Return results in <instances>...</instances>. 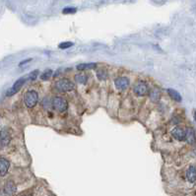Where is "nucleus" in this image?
Returning <instances> with one entry per match:
<instances>
[{"label":"nucleus","instance_id":"obj_1","mask_svg":"<svg viewBox=\"0 0 196 196\" xmlns=\"http://www.w3.org/2000/svg\"><path fill=\"white\" fill-rule=\"evenodd\" d=\"M39 70H35L33 72H31V73H29L28 75H26V76H23V77L19 78L17 81H16L14 84H13L12 87L7 91L6 96L11 97L13 95H15L16 93H18L19 91H20V89L23 87V85L25 84L26 82L34 81V80H36L37 78V75H39Z\"/></svg>","mask_w":196,"mask_h":196},{"label":"nucleus","instance_id":"obj_2","mask_svg":"<svg viewBox=\"0 0 196 196\" xmlns=\"http://www.w3.org/2000/svg\"><path fill=\"white\" fill-rule=\"evenodd\" d=\"M37 101H39V95H37L36 91H28L24 96V103L29 109H33V107L36 106Z\"/></svg>","mask_w":196,"mask_h":196},{"label":"nucleus","instance_id":"obj_3","mask_svg":"<svg viewBox=\"0 0 196 196\" xmlns=\"http://www.w3.org/2000/svg\"><path fill=\"white\" fill-rule=\"evenodd\" d=\"M55 89L58 92H69L74 89V83L69 79H59L54 84Z\"/></svg>","mask_w":196,"mask_h":196},{"label":"nucleus","instance_id":"obj_4","mask_svg":"<svg viewBox=\"0 0 196 196\" xmlns=\"http://www.w3.org/2000/svg\"><path fill=\"white\" fill-rule=\"evenodd\" d=\"M52 106L54 107L57 111L63 112L68 109V103L62 97H55L52 100Z\"/></svg>","mask_w":196,"mask_h":196},{"label":"nucleus","instance_id":"obj_5","mask_svg":"<svg viewBox=\"0 0 196 196\" xmlns=\"http://www.w3.org/2000/svg\"><path fill=\"white\" fill-rule=\"evenodd\" d=\"M133 91L137 96L143 97V96H146L147 94L149 93V88H148L147 83H145L143 81H139L138 83H136L135 86H134Z\"/></svg>","mask_w":196,"mask_h":196},{"label":"nucleus","instance_id":"obj_6","mask_svg":"<svg viewBox=\"0 0 196 196\" xmlns=\"http://www.w3.org/2000/svg\"><path fill=\"white\" fill-rule=\"evenodd\" d=\"M130 81L127 77H119L114 80V85L116 89L118 90H125L129 87Z\"/></svg>","mask_w":196,"mask_h":196},{"label":"nucleus","instance_id":"obj_7","mask_svg":"<svg viewBox=\"0 0 196 196\" xmlns=\"http://www.w3.org/2000/svg\"><path fill=\"white\" fill-rule=\"evenodd\" d=\"M171 135L178 141H185V138H186V132L180 127H176L171 130Z\"/></svg>","mask_w":196,"mask_h":196},{"label":"nucleus","instance_id":"obj_8","mask_svg":"<svg viewBox=\"0 0 196 196\" xmlns=\"http://www.w3.org/2000/svg\"><path fill=\"white\" fill-rule=\"evenodd\" d=\"M11 141V134L8 131L6 128H3L1 130V135H0V143H1V147L7 146Z\"/></svg>","mask_w":196,"mask_h":196},{"label":"nucleus","instance_id":"obj_9","mask_svg":"<svg viewBox=\"0 0 196 196\" xmlns=\"http://www.w3.org/2000/svg\"><path fill=\"white\" fill-rule=\"evenodd\" d=\"M15 192H16V185L14 184V182L12 180L7 181L4 186V193L8 196H12L15 194Z\"/></svg>","mask_w":196,"mask_h":196},{"label":"nucleus","instance_id":"obj_10","mask_svg":"<svg viewBox=\"0 0 196 196\" xmlns=\"http://www.w3.org/2000/svg\"><path fill=\"white\" fill-rule=\"evenodd\" d=\"M10 163L9 161H7L5 158H0V174L1 176H4L7 173L8 170H9Z\"/></svg>","mask_w":196,"mask_h":196},{"label":"nucleus","instance_id":"obj_11","mask_svg":"<svg viewBox=\"0 0 196 196\" xmlns=\"http://www.w3.org/2000/svg\"><path fill=\"white\" fill-rule=\"evenodd\" d=\"M186 178L187 180L191 183L196 181V168L194 166H190L188 168V170L186 171Z\"/></svg>","mask_w":196,"mask_h":196},{"label":"nucleus","instance_id":"obj_12","mask_svg":"<svg viewBox=\"0 0 196 196\" xmlns=\"http://www.w3.org/2000/svg\"><path fill=\"white\" fill-rule=\"evenodd\" d=\"M185 132H186V138H185V141L187 142L188 144H194L196 142V135H195V132L194 130L192 129V128H187L186 130H185Z\"/></svg>","mask_w":196,"mask_h":196},{"label":"nucleus","instance_id":"obj_13","mask_svg":"<svg viewBox=\"0 0 196 196\" xmlns=\"http://www.w3.org/2000/svg\"><path fill=\"white\" fill-rule=\"evenodd\" d=\"M168 93H169V95H170V97H171V99H173V101L178 102V103H180V102L182 101V98H181L180 94H179L178 92H176V90L169 89L168 90Z\"/></svg>","mask_w":196,"mask_h":196},{"label":"nucleus","instance_id":"obj_14","mask_svg":"<svg viewBox=\"0 0 196 196\" xmlns=\"http://www.w3.org/2000/svg\"><path fill=\"white\" fill-rule=\"evenodd\" d=\"M97 67L96 63H81L79 65H77V70L84 71V70H91Z\"/></svg>","mask_w":196,"mask_h":196},{"label":"nucleus","instance_id":"obj_15","mask_svg":"<svg viewBox=\"0 0 196 196\" xmlns=\"http://www.w3.org/2000/svg\"><path fill=\"white\" fill-rule=\"evenodd\" d=\"M150 99L153 101V102H157L160 100V97H161V93L160 91L157 89V88H154V89H152L150 91Z\"/></svg>","mask_w":196,"mask_h":196},{"label":"nucleus","instance_id":"obj_16","mask_svg":"<svg viewBox=\"0 0 196 196\" xmlns=\"http://www.w3.org/2000/svg\"><path fill=\"white\" fill-rule=\"evenodd\" d=\"M75 80H76V82L79 83V84H86L88 81V76L84 73H79L75 75Z\"/></svg>","mask_w":196,"mask_h":196},{"label":"nucleus","instance_id":"obj_17","mask_svg":"<svg viewBox=\"0 0 196 196\" xmlns=\"http://www.w3.org/2000/svg\"><path fill=\"white\" fill-rule=\"evenodd\" d=\"M97 77L99 78V80H106L107 78V72L104 69H100L97 71Z\"/></svg>","mask_w":196,"mask_h":196},{"label":"nucleus","instance_id":"obj_18","mask_svg":"<svg viewBox=\"0 0 196 196\" xmlns=\"http://www.w3.org/2000/svg\"><path fill=\"white\" fill-rule=\"evenodd\" d=\"M51 75H52V70H51V69H47V71L44 72V73L42 74L41 79L42 80V81H45V80L49 79V78L51 77Z\"/></svg>","mask_w":196,"mask_h":196},{"label":"nucleus","instance_id":"obj_19","mask_svg":"<svg viewBox=\"0 0 196 196\" xmlns=\"http://www.w3.org/2000/svg\"><path fill=\"white\" fill-rule=\"evenodd\" d=\"M74 44L72 42H61V44H59V45H58V47L61 48V49H65V48H68L72 47Z\"/></svg>","mask_w":196,"mask_h":196},{"label":"nucleus","instance_id":"obj_20","mask_svg":"<svg viewBox=\"0 0 196 196\" xmlns=\"http://www.w3.org/2000/svg\"><path fill=\"white\" fill-rule=\"evenodd\" d=\"M77 9L76 8H73V7H66L63 9V13L64 14H74V13H76Z\"/></svg>","mask_w":196,"mask_h":196},{"label":"nucleus","instance_id":"obj_21","mask_svg":"<svg viewBox=\"0 0 196 196\" xmlns=\"http://www.w3.org/2000/svg\"><path fill=\"white\" fill-rule=\"evenodd\" d=\"M32 59H27V60H24V61H22V62L20 63V66H22L23 64H26L27 62H28V61H31Z\"/></svg>","mask_w":196,"mask_h":196},{"label":"nucleus","instance_id":"obj_22","mask_svg":"<svg viewBox=\"0 0 196 196\" xmlns=\"http://www.w3.org/2000/svg\"><path fill=\"white\" fill-rule=\"evenodd\" d=\"M194 116H195V120H196V111H195V112H194Z\"/></svg>","mask_w":196,"mask_h":196}]
</instances>
